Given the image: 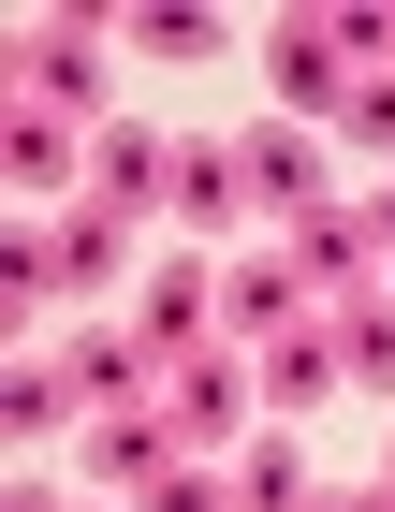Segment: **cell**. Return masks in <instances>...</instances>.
<instances>
[{"label": "cell", "mask_w": 395, "mask_h": 512, "mask_svg": "<svg viewBox=\"0 0 395 512\" xmlns=\"http://www.w3.org/2000/svg\"><path fill=\"white\" fill-rule=\"evenodd\" d=\"M264 74H278V118H308V132H322V118L366 88V59L337 44V15H278V30H264Z\"/></svg>", "instance_id": "cell-1"}, {"label": "cell", "mask_w": 395, "mask_h": 512, "mask_svg": "<svg viewBox=\"0 0 395 512\" xmlns=\"http://www.w3.org/2000/svg\"><path fill=\"white\" fill-rule=\"evenodd\" d=\"M249 410H264V366H249V352H176V381H161V425L191 439V454L249 439Z\"/></svg>", "instance_id": "cell-2"}, {"label": "cell", "mask_w": 395, "mask_h": 512, "mask_svg": "<svg viewBox=\"0 0 395 512\" xmlns=\"http://www.w3.org/2000/svg\"><path fill=\"white\" fill-rule=\"evenodd\" d=\"M235 161H249V205H264L278 235L337 205V191H322V132H308V118H249V132H235Z\"/></svg>", "instance_id": "cell-3"}, {"label": "cell", "mask_w": 395, "mask_h": 512, "mask_svg": "<svg viewBox=\"0 0 395 512\" xmlns=\"http://www.w3.org/2000/svg\"><path fill=\"white\" fill-rule=\"evenodd\" d=\"M161 220H176V235H235L249 220V161H235V132H176V191H161Z\"/></svg>", "instance_id": "cell-4"}, {"label": "cell", "mask_w": 395, "mask_h": 512, "mask_svg": "<svg viewBox=\"0 0 395 512\" xmlns=\"http://www.w3.org/2000/svg\"><path fill=\"white\" fill-rule=\"evenodd\" d=\"M293 278H308L322 308H352V293H381V235H366V205H322V220H293Z\"/></svg>", "instance_id": "cell-5"}, {"label": "cell", "mask_w": 395, "mask_h": 512, "mask_svg": "<svg viewBox=\"0 0 395 512\" xmlns=\"http://www.w3.org/2000/svg\"><path fill=\"white\" fill-rule=\"evenodd\" d=\"M161 191H176V147H161L147 118H103V132H88V205H118V220H147Z\"/></svg>", "instance_id": "cell-6"}, {"label": "cell", "mask_w": 395, "mask_h": 512, "mask_svg": "<svg viewBox=\"0 0 395 512\" xmlns=\"http://www.w3.org/2000/svg\"><path fill=\"white\" fill-rule=\"evenodd\" d=\"M176 454H191V439L161 425V410H103V425H88V483H103V498H147Z\"/></svg>", "instance_id": "cell-7"}, {"label": "cell", "mask_w": 395, "mask_h": 512, "mask_svg": "<svg viewBox=\"0 0 395 512\" xmlns=\"http://www.w3.org/2000/svg\"><path fill=\"white\" fill-rule=\"evenodd\" d=\"M264 410H337L352 395V366H337V322H293V337H264Z\"/></svg>", "instance_id": "cell-8"}, {"label": "cell", "mask_w": 395, "mask_h": 512, "mask_svg": "<svg viewBox=\"0 0 395 512\" xmlns=\"http://www.w3.org/2000/svg\"><path fill=\"white\" fill-rule=\"evenodd\" d=\"M59 381L103 395V410H161V381H176V366H161L147 337H118V322H103V337H74V352H59Z\"/></svg>", "instance_id": "cell-9"}, {"label": "cell", "mask_w": 395, "mask_h": 512, "mask_svg": "<svg viewBox=\"0 0 395 512\" xmlns=\"http://www.w3.org/2000/svg\"><path fill=\"white\" fill-rule=\"evenodd\" d=\"M205 308H220V264H161V278H147V322H132V337L176 366V352H205Z\"/></svg>", "instance_id": "cell-10"}, {"label": "cell", "mask_w": 395, "mask_h": 512, "mask_svg": "<svg viewBox=\"0 0 395 512\" xmlns=\"http://www.w3.org/2000/svg\"><path fill=\"white\" fill-rule=\"evenodd\" d=\"M88 88H103L88 15H44V30H30V103H44V118H88Z\"/></svg>", "instance_id": "cell-11"}, {"label": "cell", "mask_w": 395, "mask_h": 512, "mask_svg": "<svg viewBox=\"0 0 395 512\" xmlns=\"http://www.w3.org/2000/svg\"><path fill=\"white\" fill-rule=\"evenodd\" d=\"M44 264H59V293H103V278H132V220L118 205H74V220L44 235Z\"/></svg>", "instance_id": "cell-12"}, {"label": "cell", "mask_w": 395, "mask_h": 512, "mask_svg": "<svg viewBox=\"0 0 395 512\" xmlns=\"http://www.w3.org/2000/svg\"><path fill=\"white\" fill-rule=\"evenodd\" d=\"M220 308H235V337H293V322H308V278H293V249L235 264V278H220Z\"/></svg>", "instance_id": "cell-13"}, {"label": "cell", "mask_w": 395, "mask_h": 512, "mask_svg": "<svg viewBox=\"0 0 395 512\" xmlns=\"http://www.w3.org/2000/svg\"><path fill=\"white\" fill-rule=\"evenodd\" d=\"M235 512H308V454L293 439H249L235 454Z\"/></svg>", "instance_id": "cell-14"}, {"label": "cell", "mask_w": 395, "mask_h": 512, "mask_svg": "<svg viewBox=\"0 0 395 512\" xmlns=\"http://www.w3.org/2000/svg\"><path fill=\"white\" fill-rule=\"evenodd\" d=\"M0 161H15V176H30V191H59V176H74V118H44V103H30V118H15V132H0Z\"/></svg>", "instance_id": "cell-15"}, {"label": "cell", "mask_w": 395, "mask_h": 512, "mask_svg": "<svg viewBox=\"0 0 395 512\" xmlns=\"http://www.w3.org/2000/svg\"><path fill=\"white\" fill-rule=\"evenodd\" d=\"M337 322V366H352V381H395V308L381 293H352V308H322Z\"/></svg>", "instance_id": "cell-16"}, {"label": "cell", "mask_w": 395, "mask_h": 512, "mask_svg": "<svg viewBox=\"0 0 395 512\" xmlns=\"http://www.w3.org/2000/svg\"><path fill=\"white\" fill-rule=\"evenodd\" d=\"M59 410H74V381H59V352H30V366H15V381H0V425H59Z\"/></svg>", "instance_id": "cell-17"}, {"label": "cell", "mask_w": 395, "mask_h": 512, "mask_svg": "<svg viewBox=\"0 0 395 512\" xmlns=\"http://www.w3.org/2000/svg\"><path fill=\"white\" fill-rule=\"evenodd\" d=\"M352 147H381V161H395V74H366L352 103H337V161H352Z\"/></svg>", "instance_id": "cell-18"}, {"label": "cell", "mask_w": 395, "mask_h": 512, "mask_svg": "<svg viewBox=\"0 0 395 512\" xmlns=\"http://www.w3.org/2000/svg\"><path fill=\"white\" fill-rule=\"evenodd\" d=\"M118 44H147V59H205L220 15H118Z\"/></svg>", "instance_id": "cell-19"}, {"label": "cell", "mask_w": 395, "mask_h": 512, "mask_svg": "<svg viewBox=\"0 0 395 512\" xmlns=\"http://www.w3.org/2000/svg\"><path fill=\"white\" fill-rule=\"evenodd\" d=\"M366 235H381V249H395V191H366Z\"/></svg>", "instance_id": "cell-20"}, {"label": "cell", "mask_w": 395, "mask_h": 512, "mask_svg": "<svg viewBox=\"0 0 395 512\" xmlns=\"http://www.w3.org/2000/svg\"><path fill=\"white\" fill-rule=\"evenodd\" d=\"M0 512H74V498H44V483H15V498H0Z\"/></svg>", "instance_id": "cell-21"}, {"label": "cell", "mask_w": 395, "mask_h": 512, "mask_svg": "<svg viewBox=\"0 0 395 512\" xmlns=\"http://www.w3.org/2000/svg\"><path fill=\"white\" fill-rule=\"evenodd\" d=\"M366 512H395V483H366Z\"/></svg>", "instance_id": "cell-22"}, {"label": "cell", "mask_w": 395, "mask_h": 512, "mask_svg": "<svg viewBox=\"0 0 395 512\" xmlns=\"http://www.w3.org/2000/svg\"><path fill=\"white\" fill-rule=\"evenodd\" d=\"M308 512H366V498H308Z\"/></svg>", "instance_id": "cell-23"}, {"label": "cell", "mask_w": 395, "mask_h": 512, "mask_svg": "<svg viewBox=\"0 0 395 512\" xmlns=\"http://www.w3.org/2000/svg\"><path fill=\"white\" fill-rule=\"evenodd\" d=\"M381 483H395V439H381Z\"/></svg>", "instance_id": "cell-24"}]
</instances>
